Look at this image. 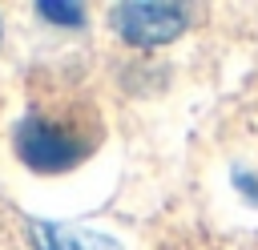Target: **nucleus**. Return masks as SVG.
<instances>
[{
    "label": "nucleus",
    "mask_w": 258,
    "mask_h": 250,
    "mask_svg": "<svg viewBox=\"0 0 258 250\" xmlns=\"http://www.w3.org/2000/svg\"><path fill=\"white\" fill-rule=\"evenodd\" d=\"M113 28L137 48L169 44L173 36L185 32V8L161 4V0H125V4H113Z\"/></svg>",
    "instance_id": "obj_2"
},
{
    "label": "nucleus",
    "mask_w": 258,
    "mask_h": 250,
    "mask_svg": "<svg viewBox=\"0 0 258 250\" xmlns=\"http://www.w3.org/2000/svg\"><path fill=\"white\" fill-rule=\"evenodd\" d=\"M12 141H16V153H20L32 169H40V173L73 169V165L85 161V153H89V145H85L77 133H69L64 125H56V121L44 117V113H28V117L16 125Z\"/></svg>",
    "instance_id": "obj_1"
},
{
    "label": "nucleus",
    "mask_w": 258,
    "mask_h": 250,
    "mask_svg": "<svg viewBox=\"0 0 258 250\" xmlns=\"http://www.w3.org/2000/svg\"><path fill=\"white\" fill-rule=\"evenodd\" d=\"M28 238L36 250H121V242L109 234L56 226V222H28Z\"/></svg>",
    "instance_id": "obj_3"
},
{
    "label": "nucleus",
    "mask_w": 258,
    "mask_h": 250,
    "mask_svg": "<svg viewBox=\"0 0 258 250\" xmlns=\"http://www.w3.org/2000/svg\"><path fill=\"white\" fill-rule=\"evenodd\" d=\"M36 12L44 16V20H52V24H85V8L81 4H56V0H40L36 4Z\"/></svg>",
    "instance_id": "obj_4"
}]
</instances>
